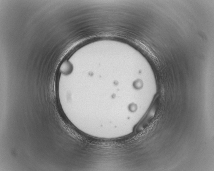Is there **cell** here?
<instances>
[{
  "mask_svg": "<svg viewBox=\"0 0 214 171\" xmlns=\"http://www.w3.org/2000/svg\"><path fill=\"white\" fill-rule=\"evenodd\" d=\"M72 69V64L68 62H64L61 66L60 68L61 71L66 75L71 73Z\"/></svg>",
  "mask_w": 214,
  "mask_h": 171,
  "instance_id": "1",
  "label": "cell"
}]
</instances>
